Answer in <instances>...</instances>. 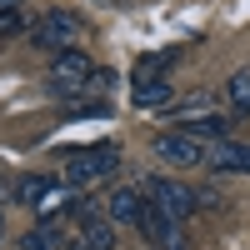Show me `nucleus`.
<instances>
[{
    "label": "nucleus",
    "instance_id": "nucleus-1",
    "mask_svg": "<svg viewBox=\"0 0 250 250\" xmlns=\"http://www.w3.org/2000/svg\"><path fill=\"white\" fill-rule=\"evenodd\" d=\"M115 170H120V145H115V140H100V145H80V150H65V180H70V185L110 180Z\"/></svg>",
    "mask_w": 250,
    "mask_h": 250
},
{
    "label": "nucleus",
    "instance_id": "nucleus-2",
    "mask_svg": "<svg viewBox=\"0 0 250 250\" xmlns=\"http://www.w3.org/2000/svg\"><path fill=\"white\" fill-rule=\"evenodd\" d=\"M30 45L35 50H50V55H60V50H75V40L85 35V20H80L75 10H45L40 20H30Z\"/></svg>",
    "mask_w": 250,
    "mask_h": 250
},
{
    "label": "nucleus",
    "instance_id": "nucleus-3",
    "mask_svg": "<svg viewBox=\"0 0 250 250\" xmlns=\"http://www.w3.org/2000/svg\"><path fill=\"white\" fill-rule=\"evenodd\" d=\"M90 75H95L90 55H80V50H60V55H50V90H55L60 100H75L80 90H85Z\"/></svg>",
    "mask_w": 250,
    "mask_h": 250
},
{
    "label": "nucleus",
    "instance_id": "nucleus-4",
    "mask_svg": "<svg viewBox=\"0 0 250 250\" xmlns=\"http://www.w3.org/2000/svg\"><path fill=\"white\" fill-rule=\"evenodd\" d=\"M150 150H155L165 165H175V170H190V165H200L205 155H210V145H205L195 130H160Z\"/></svg>",
    "mask_w": 250,
    "mask_h": 250
},
{
    "label": "nucleus",
    "instance_id": "nucleus-5",
    "mask_svg": "<svg viewBox=\"0 0 250 250\" xmlns=\"http://www.w3.org/2000/svg\"><path fill=\"white\" fill-rule=\"evenodd\" d=\"M145 185V195H150V205H160L165 215H175V220H185L195 210V190L190 185H180V180H170V175H150V180H140Z\"/></svg>",
    "mask_w": 250,
    "mask_h": 250
},
{
    "label": "nucleus",
    "instance_id": "nucleus-6",
    "mask_svg": "<svg viewBox=\"0 0 250 250\" xmlns=\"http://www.w3.org/2000/svg\"><path fill=\"white\" fill-rule=\"evenodd\" d=\"M140 235L150 240V245H160V250H190V235H185V220L165 215L160 205H150V210H145V220H140Z\"/></svg>",
    "mask_w": 250,
    "mask_h": 250
},
{
    "label": "nucleus",
    "instance_id": "nucleus-7",
    "mask_svg": "<svg viewBox=\"0 0 250 250\" xmlns=\"http://www.w3.org/2000/svg\"><path fill=\"white\" fill-rule=\"evenodd\" d=\"M105 210H110V220H115V225H135V230H140L145 210H150V195H145V185H115Z\"/></svg>",
    "mask_w": 250,
    "mask_h": 250
},
{
    "label": "nucleus",
    "instance_id": "nucleus-8",
    "mask_svg": "<svg viewBox=\"0 0 250 250\" xmlns=\"http://www.w3.org/2000/svg\"><path fill=\"white\" fill-rule=\"evenodd\" d=\"M205 160H210V175H250V145L240 140H215Z\"/></svg>",
    "mask_w": 250,
    "mask_h": 250
},
{
    "label": "nucleus",
    "instance_id": "nucleus-9",
    "mask_svg": "<svg viewBox=\"0 0 250 250\" xmlns=\"http://www.w3.org/2000/svg\"><path fill=\"white\" fill-rule=\"evenodd\" d=\"M80 245H85V250H115V220L90 210L85 225H80Z\"/></svg>",
    "mask_w": 250,
    "mask_h": 250
},
{
    "label": "nucleus",
    "instance_id": "nucleus-10",
    "mask_svg": "<svg viewBox=\"0 0 250 250\" xmlns=\"http://www.w3.org/2000/svg\"><path fill=\"white\" fill-rule=\"evenodd\" d=\"M50 185H60V180H55V175H20V180L10 185V200H15V205H40V195H45Z\"/></svg>",
    "mask_w": 250,
    "mask_h": 250
},
{
    "label": "nucleus",
    "instance_id": "nucleus-11",
    "mask_svg": "<svg viewBox=\"0 0 250 250\" xmlns=\"http://www.w3.org/2000/svg\"><path fill=\"white\" fill-rule=\"evenodd\" d=\"M200 110H210V95H180V100H165V120H170V125H175V120H180V125L195 120Z\"/></svg>",
    "mask_w": 250,
    "mask_h": 250
},
{
    "label": "nucleus",
    "instance_id": "nucleus-12",
    "mask_svg": "<svg viewBox=\"0 0 250 250\" xmlns=\"http://www.w3.org/2000/svg\"><path fill=\"white\" fill-rule=\"evenodd\" d=\"M175 65V50H155V55H140L135 60V85L140 80H165L160 70H170Z\"/></svg>",
    "mask_w": 250,
    "mask_h": 250
},
{
    "label": "nucleus",
    "instance_id": "nucleus-13",
    "mask_svg": "<svg viewBox=\"0 0 250 250\" xmlns=\"http://www.w3.org/2000/svg\"><path fill=\"white\" fill-rule=\"evenodd\" d=\"M65 245H70V240L60 235V230H50V220H40L35 230L20 240V250H65Z\"/></svg>",
    "mask_w": 250,
    "mask_h": 250
},
{
    "label": "nucleus",
    "instance_id": "nucleus-14",
    "mask_svg": "<svg viewBox=\"0 0 250 250\" xmlns=\"http://www.w3.org/2000/svg\"><path fill=\"white\" fill-rule=\"evenodd\" d=\"M185 130H195L200 140H225L230 135V115H195V120H185Z\"/></svg>",
    "mask_w": 250,
    "mask_h": 250
},
{
    "label": "nucleus",
    "instance_id": "nucleus-15",
    "mask_svg": "<svg viewBox=\"0 0 250 250\" xmlns=\"http://www.w3.org/2000/svg\"><path fill=\"white\" fill-rule=\"evenodd\" d=\"M130 100L140 110H155V105H165V100H170V85H165V80H140V85L130 90Z\"/></svg>",
    "mask_w": 250,
    "mask_h": 250
},
{
    "label": "nucleus",
    "instance_id": "nucleus-16",
    "mask_svg": "<svg viewBox=\"0 0 250 250\" xmlns=\"http://www.w3.org/2000/svg\"><path fill=\"white\" fill-rule=\"evenodd\" d=\"M230 105H235V115H250V65H240L235 75H230Z\"/></svg>",
    "mask_w": 250,
    "mask_h": 250
},
{
    "label": "nucleus",
    "instance_id": "nucleus-17",
    "mask_svg": "<svg viewBox=\"0 0 250 250\" xmlns=\"http://www.w3.org/2000/svg\"><path fill=\"white\" fill-rule=\"evenodd\" d=\"M30 30V15L20 10V5H0V40H10V35H25Z\"/></svg>",
    "mask_w": 250,
    "mask_h": 250
},
{
    "label": "nucleus",
    "instance_id": "nucleus-18",
    "mask_svg": "<svg viewBox=\"0 0 250 250\" xmlns=\"http://www.w3.org/2000/svg\"><path fill=\"white\" fill-rule=\"evenodd\" d=\"M90 115H110V100H90V95H80L65 105V120H90Z\"/></svg>",
    "mask_w": 250,
    "mask_h": 250
},
{
    "label": "nucleus",
    "instance_id": "nucleus-19",
    "mask_svg": "<svg viewBox=\"0 0 250 250\" xmlns=\"http://www.w3.org/2000/svg\"><path fill=\"white\" fill-rule=\"evenodd\" d=\"M0 240H5V220H0Z\"/></svg>",
    "mask_w": 250,
    "mask_h": 250
},
{
    "label": "nucleus",
    "instance_id": "nucleus-20",
    "mask_svg": "<svg viewBox=\"0 0 250 250\" xmlns=\"http://www.w3.org/2000/svg\"><path fill=\"white\" fill-rule=\"evenodd\" d=\"M0 5H20V0H0Z\"/></svg>",
    "mask_w": 250,
    "mask_h": 250
}]
</instances>
